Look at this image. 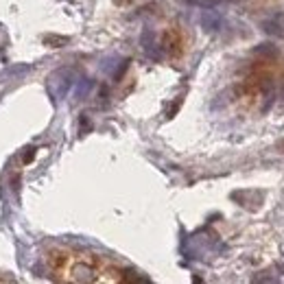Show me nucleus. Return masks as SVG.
I'll return each instance as SVG.
<instances>
[{"mask_svg": "<svg viewBox=\"0 0 284 284\" xmlns=\"http://www.w3.org/2000/svg\"><path fill=\"white\" fill-rule=\"evenodd\" d=\"M256 55H265V57H278L280 55V51H278L273 44H258V46L254 48Z\"/></svg>", "mask_w": 284, "mask_h": 284, "instance_id": "obj_3", "label": "nucleus"}, {"mask_svg": "<svg viewBox=\"0 0 284 284\" xmlns=\"http://www.w3.org/2000/svg\"><path fill=\"white\" fill-rule=\"evenodd\" d=\"M179 105H182V98H179V101H177V103H175V105H173L171 109H168V118H173V116H175V114H177V109H179Z\"/></svg>", "mask_w": 284, "mask_h": 284, "instance_id": "obj_7", "label": "nucleus"}, {"mask_svg": "<svg viewBox=\"0 0 284 284\" xmlns=\"http://www.w3.org/2000/svg\"><path fill=\"white\" fill-rule=\"evenodd\" d=\"M116 4H127V2H131V0H114Z\"/></svg>", "mask_w": 284, "mask_h": 284, "instance_id": "obj_9", "label": "nucleus"}, {"mask_svg": "<svg viewBox=\"0 0 284 284\" xmlns=\"http://www.w3.org/2000/svg\"><path fill=\"white\" fill-rule=\"evenodd\" d=\"M201 22H204V26L208 31H214L216 26H218V18L214 13H212V11H206L204 13V18H201Z\"/></svg>", "mask_w": 284, "mask_h": 284, "instance_id": "obj_5", "label": "nucleus"}, {"mask_svg": "<svg viewBox=\"0 0 284 284\" xmlns=\"http://www.w3.org/2000/svg\"><path fill=\"white\" fill-rule=\"evenodd\" d=\"M262 31L276 40H284V11H278L273 18L262 22Z\"/></svg>", "mask_w": 284, "mask_h": 284, "instance_id": "obj_1", "label": "nucleus"}, {"mask_svg": "<svg viewBox=\"0 0 284 284\" xmlns=\"http://www.w3.org/2000/svg\"><path fill=\"white\" fill-rule=\"evenodd\" d=\"M278 151H280V153H284V140H280V142H278Z\"/></svg>", "mask_w": 284, "mask_h": 284, "instance_id": "obj_8", "label": "nucleus"}, {"mask_svg": "<svg viewBox=\"0 0 284 284\" xmlns=\"http://www.w3.org/2000/svg\"><path fill=\"white\" fill-rule=\"evenodd\" d=\"M35 153L37 149H26V153H22V164H31L35 160Z\"/></svg>", "mask_w": 284, "mask_h": 284, "instance_id": "obj_6", "label": "nucleus"}, {"mask_svg": "<svg viewBox=\"0 0 284 284\" xmlns=\"http://www.w3.org/2000/svg\"><path fill=\"white\" fill-rule=\"evenodd\" d=\"M74 273H76V280H83V282H92L94 280V269L87 265H76L74 267Z\"/></svg>", "mask_w": 284, "mask_h": 284, "instance_id": "obj_2", "label": "nucleus"}, {"mask_svg": "<svg viewBox=\"0 0 284 284\" xmlns=\"http://www.w3.org/2000/svg\"><path fill=\"white\" fill-rule=\"evenodd\" d=\"M70 40L68 37H64V35H46L44 37V44H48V46H53V48H59V46H64V44H68Z\"/></svg>", "mask_w": 284, "mask_h": 284, "instance_id": "obj_4", "label": "nucleus"}]
</instances>
